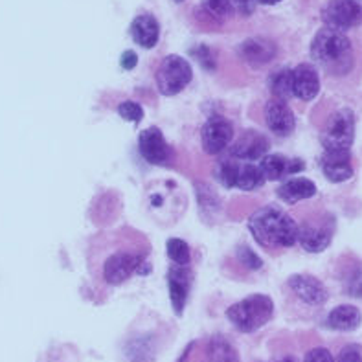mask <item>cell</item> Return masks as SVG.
Listing matches in <instances>:
<instances>
[{
  "instance_id": "4dcf8cb0",
  "label": "cell",
  "mask_w": 362,
  "mask_h": 362,
  "mask_svg": "<svg viewBox=\"0 0 362 362\" xmlns=\"http://www.w3.org/2000/svg\"><path fill=\"white\" fill-rule=\"evenodd\" d=\"M303 362H337L331 355L329 349L326 348H313L311 351H308L305 355V361Z\"/></svg>"
},
{
  "instance_id": "2e32d148",
  "label": "cell",
  "mask_w": 362,
  "mask_h": 362,
  "mask_svg": "<svg viewBox=\"0 0 362 362\" xmlns=\"http://www.w3.org/2000/svg\"><path fill=\"white\" fill-rule=\"evenodd\" d=\"M271 144L257 131H245L241 136L238 138L232 146V156L235 160H245V162H254L269 155Z\"/></svg>"
},
{
  "instance_id": "d4e9b609",
  "label": "cell",
  "mask_w": 362,
  "mask_h": 362,
  "mask_svg": "<svg viewBox=\"0 0 362 362\" xmlns=\"http://www.w3.org/2000/svg\"><path fill=\"white\" fill-rule=\"evenodd\" d=\"M165 250H168V256H170L175 265L186 267L192 262V250H189V245L184 239L171 238L165 245Z\"/></svg>"
},
{
  "instance_id": "5bb4252c",
  "label": "cell",
  "mask_w": 362,
  "mask_h": 362,
  "mask_svg": "<svg viewBox=\"0 0 362 362\" xmlns=\"http://www.w3.org/2000/svg\"><path fill=\"white\" fill-rule=\"evenodd\" d=\"M168 287H170L171 308L177 317H182L192 289V271L182 265L173 267L168 274Z\"/></svg>"
},
{
  "instance_id": "ba28073f",
  "label": "cell",
  "mask_w": 362,
  "mask_h": 362,
  "mask_svg": "<svg viewBox=\"0 0 362 362\" xmlns=\"http://www.w3.org/2000/svg\"><path fill=\"white\" fill-rule=\"evenodd\" d=\"M234 142V125L225 116H210L201 131V144L204 153L219 155Z\"/></svg>"
},
{
  "instance_id": "7a4b0ae2",
  "label": "cell",
  "mask_w": 362,
  "mask_h": 362,
  "mask_svg": "<svg viewBox=\"0 0 362 362\" xmlns=\"http://www.w3.org/2000/svg\"><path fill=\"white\" fill-rule=\"evenodd\" d=\"M311 57L331 76H344L354 69V45L344 32L326 26L313 39Z\"/></svg>"
},
{
  "instance_id": "836d02e7",
  "label": "cell",
  "mask_w": 362,
  "mask_h": 362,
  "mask_svg": "<svg viewBox=\"0 0 362 362\" xmlns=\"http://www.w3.org/2000/svg\"><path fill=\"white\" fill-rule=\"evenodd\" d=\"M193 55L197 57L199 63H201L202 66H206V69L214 70V59H211L210 50H208V48H199V50H193Z\"/></svg>"
},
{
  "instance_id": "8d00e7d4",
  "label": "cell",
  "mask_w": 362,
  "mask_h": 362,
  "mask_svg": "<svg viewBox=\"0 0 362 362\" xmlns=\"http://www.w3.org/2000/svg\"><path fill=\"white\" fill-rule=\"evenodd\" d=\"M257 2H259V4L272 6V4H278V2H281V0H257Z\"/></svg>"
},
{
  "instance_id": "f546056e",
  "label": "cell",
  "mask_w": 362,
  "mask_h": 362,
  "mask_svg": "<svg viewBox=\"0 0 362 362\" xmlns=\"http://www.w3.org/2000/svg\"><path fill=\"white\" fill-rule=\"evenodd\" d=\"M337 362H362V346L348 344L340 349Z\"/></svg>"
},
{
  "instance_id": "d6986e66",
  "label": "cell",
  "mask_w": 362,
  "mask_h": 362,
  "mask_svg": "<svg viewBox=\"0 0 362 362\" xmlns=\"http://www.w3.org/2000/svg\"><path fill=\"white\" fill-rule=\"evenodd\" d=\"M265 180H280L285 175L298 173L303 170L300 158H285L284 155H265L259 162Z\"/></svg>"
},
{
  "instance_id": "4fadbf2b",
  "label": "cell",
  "mask_w": 362,
  "mask_h": 362,
  "mask_svg": "<svg viewBox=\"0 0 362 362\" xmlns=\"http://www.w3.org/2000/svg\"><path fill=\"white\" fill-rule=\"evenodd\" d=\"M322 171L331 182H344L354 177L351 153L349 149H324L322 155Z\"/></svg>"
},
{
  "instance_id": "8fae6325",
  "label": "cell",
  "mask_w": 362,
  "mask_h": 362,
  "mask_svg": "<svg viewBox=\"0 0 362 362\" xmlns=\"http://www.w3.org/2000/svg\"><path fill=\"white\" fill-rule=\"evenodd\" d=\"M289 289L303 303L318 308L327 302V289L318 278L311 274H294L289 278Z\"/></svg>"
},
{
  "instance_id": "74e56055",
  "label": "cell",
  "mask_w": 362,
  "mask_h": 362,
  "mask_svg": "<svg viewBox=\"0 0 362 362\" xmlns=\"http://www.w3.org/2000/svg\"><path fill=\"white\" fill-rule=\"evenodd\" d=\"M175 2H184V0H175Z\"/></svg>"
},
{
  "instance_id": "603a6c76",
  "label": "cell",
  "mask_w": 362,
  "mask_h": 362,
  "mask_svg": "<svg viewBox=\"0 0 362 362\" xmlns=\"http://www.w3.org/2000/svg\"><path fill=\"white\" fill-rule=\"evenodd\" d=\"M263 182H265V177H263V171L259 165L252 164V162L239 164L235 188L243 189V192H252V189L259 188Z\"/></svg>"
},
{
  "instance_id": "ffe728a7",
  "label": "cell",
  "mask_w": 362,
  "mask_h": 362,
  "mask_svg": "<svg viewBox=\"0 0 362 362\" xmlns=\"http://www.w3.org/2000/svg\"><path fill=\"white\" fill-rule=\"evenodd\" d=\"M315 195H317V186L309 179H289L278 188V197L287 204H296Z\"/></svg>"
},
{
  "instance_id": "83f0119b",
  "label": "cell",
  "mask_w": 362,
  "mask_h": 362,
  "mask_svg": "<svg viewBox=\"0 0 362 362\" xmlns=\"http://www.w3.org/2000/svg\"><path fill=\"white\" fill-rule=\"evenodd\" d=\"M118 115L127 122L133 124H140L144 118V109L142 105H138L136 101H124L118 105Z\"/></svg>"
},
{
  "instance_id": "e575fe53",
  "label": "cell",
  "mask_w": 362,
  "mask_h": 362,
  "mask_svg": "<svg viewBox=\"0 0 362 362\" xmlns=\"http://www.w3.org/2000/svg\"><path fill=\"white\" fill-rule=\"evenodd\" d=\"M349 293L354 296H362V271H358L354 280L349 281Z\"/></svg>"
},
{
  "instance_id": "d590c367",
  "label": "cell",
  "mask_w": 362,
  "mask_h": 362,
  "mask_svg": "<svg viewBox=\"0 0 362 362\" xmlns=\"http://www.w3.org/2000/svg\"><path fill=\"white\" fill-rule=\"evenodd\" d=\"M274 362H300V361L296 357H284V358H278V361Z\"/></svg>"
},
{
  "instance_id": "7402d4cb",
  "label": "cell",
  "mask_w": 362,
  "mask_h": 362,
  "mask_svg": "<svg viewBox=\"0 0 362 362\" xmlns=\"http://www.w3.org/2000/svg\"><path fill=\"white\" fill-rule=\"evenodd\" d=\"M208 362H239L238 349L226 337L216 335L208 344Z\"/></svg>"
},
{
  "instance_id": "277c9868",
  "label": "cell",
  "mask_w": 362,
  "mask_h": 362,
  "mask_svg": "<svg viewBox=\"0 0 362 362\" xmlns=\"http://www.w3.org/2000/svg\"><path fill=\"white\" fill-rule=\"evenodd\" d=\"M193 78V70L189 61L180 55H165L156 69L155 79L158 92L164 96H175L180 94L188 87Z\"/></svg>"
},
{
  "instance_id": "484cf974",
  "label": "cell",
  "mask_w": 362,
  "mask_h": 362,
  "mask_svg": "<svg viewBox=\"0 0 362 362\" xmlns=\"http://www.w3.org/2000/svg\"><path fill=\"white\" fill-rule=\"evenodd\" d=\"M202 9L214 21H228V18H232L235 15L232 0H202Z\"/></svg>"
},
{
  "instance_id": "52a82bcc",
  "label": "cell",
  "mask_w": 362,
  "mask_h": 362,
  "mask_svg": "<svg viewBox=\"0 0 362 362\" xmlns=\"http://www.w3.org/2000/svg\"><path fill=\"white\" fill-rule=\"evenodd\" d=\"M322 21L327 28L348 32L362 24V0H329L322 9Z\"/></svg>"
},
{
  "instance_id": "ac0fdd59",
  "label": "cell",
  "mask_w": 362,
  "mask_h": 362,
  "mask_svg": "<svg viewBox=\"0 0 362 362\" xmlns=\"http://www.w3.org/2000/svg\"><path fill=\"white\" fill-rule=\"evenodd\" d=\"M131 35H133L134 42L146 50L155 48L160 39V26H158L155 15L142 13L134 17V21L131 23Z\"/></svg>"
},
{
  "instance_id": "cb8c5ba5",
  "label": "cell",
  "mask_w": 362,
  "mask_h": 362,
  "mask_svg": "<svg viewBox=\"0 0 362 362\" xmlns=\"http://www.w3.org/2000/svg\"><path fill=\"white\" fill-rule=\"evenodd\" d=\"M269 87L271 92L274 94V98H280V100H289L294 98L293 94V69H280L276 70L274 74L269 79Z\"/></svg>"
},
{
  "instance_id": "1f68e13d",
  "label": "cell",
  "mask_w": 362,
  "mask_h": 362,
  "mask_svg": "<svg viewBox=\"0 0 362 362\" xmlns=\"http://www.w3.org/2000/svg\"><path fill=\"white\" fill-rule=\"evenodd\" d=\"M257 4H259L257 0H232V6H234L235 13L243 15V17L252 15Z\"/></svg>"
},
{
  "instance_id": "9a60e30c",
  "label": "cell",
  "mask_w": 362,
  "mask_h": 362,
  "mask_svg": "<svg viewBox=\"0 0 362 362\" xmlns=\"http://www.w3.org/2000/svg\"><path fill=\"white\" fill-rule=\"evenodd\" d=\"M320 92V76L315 64L300 63L293 69V94L302 101H311Z\"/></svg>"
},
{
  "instance_id": "44dd1931",
  "label": "cell",
  "mask_w": 362,
  "mask_h": 362,
  "mask_svg": "<svg viewBox=\"0 0 362 362\" xmlns=\"http://www.w3.org/2000/svg\"><path fill=\"white\" fill-rule=\"evenodd\" d=\"M362 322V315L355 305H339L327 315V327L335 331H355Z\"/></svg>"
},
{
  "instance_id": "30bf717a",
  "label": "cell",
  "mask_w": 362,
  "mask_h": 362,
  "mask_svg": "<svg viewBox=\"0 0 362 362\" xmlns=\"http://www.w3.org/2000/svg\"><path fill=\"white\" fill-rule=\"evenodd\" d=\"M265 122L267 127L271 129L276 136L287 138L294 131L296 125V116L293 109L287 105V101L280 98H272L265 105Z\"/></svg>"
},
{
  "instance_id": "d6a6232c",
  "label": "cell",
  "mask_w": 362,
  "mask_h": 362,
  "mask_svg": "<svg viewBox=\"0 0 362 362\" xmlns=\"http://www.w3.org/2000/svg\"><path fill=\"white\" fill-rule=\"evenodd\" d=\"M119 64H122V69H124V70H133L134 66L138 64V55L134 54L133 50H125L124 54H122Z\"/></svg>"
},
{
  "instance_id": "5b68a950",
  "label": "cell",
  "mask_w": 362,
  "mask_h": 362,
  "mask_svg": "<svg viewBox=\"0 0 362 362\" xmlns=\"http://www.w3.org/2000/svg\"><path fill=\"white\" fill-rule=\"evenodd\" d=\"M103 280L109 285H119L127 281L134 272L138 274H147L149 265H146V256L142 250H118L110 254L105 259L103 267Z\"/></svg>"
},
{
  "instance_id": "6da1fadb",
  "label": "cell",
  "mask_w": 362,
  "mask_h": 362,
  "mask_svg": "<svg viewBox=\"0 0 362 362\" xmlns=\"http://www.w3.org/2000/svg\"><path fill=\"white\" fill-rule=\"evenodd\" d=\"M248 230L265 248H291L298 243V223L276 206H265L252 214Z\"/></svg>"
},
{
  "instance_id": "f1b7e54d",
  "label": "cell",
  "mask_w": 362,
  "mask_h": 362,
  "mask_svg": "<svg viewBox=\"0 0 362 362\" xmlns=\"http://www.w3.org/2000/svg\"><path fill=\"white\" fill-rule=\"evenodd\" d=\"M238 259L241 262V265H243L245 269H248V271H259L263 267V262L259 259V256L254 252L252 248L245 247V245L238 248Z\"/></svg>"
},
{
  "instance_id": "4316f807",
  "label": "cell",
  "mask_w": 362,
  "mask_h": 362,
  "mask_svg": "<svg viewBox=\"0 0 362 362\" xmlns=\"http://www.w3.org/2000/svg\"><path fill=\"white\" fill-rule=\"evenodd\" d=\"M238 171H239V164L234 160H223L216 165V179L219 180L223 186L226 188H234L235 184H238Z\"/></svg>"
},
{
  "instance_id": "8992f818",
  "label": "cell",
  "mask_w": 362,
  "mask_h": 362,
  "mask_svg": "<svg viewBox=\"0 0 362 362\" xmlns=\"http://www.w3.org/2000/svg\"><path fill=\"white\" fill-rule=\"evenodd\" d=\"M355 138V115L351 109H339L329 116L322 131L324 149H349Z\"/></svg>"
},
{
  "instance_id": "7c38bea8",
  "label": "cell",
  "mask_w": 362,
  "mask_h": 362,
  "mask_svg": "<svg viewBox=\"0 0 362 362\" xmlns=\"http://www.w3.org/2000/svg\"><path fill=\"white\" fill-rule=\"evenodd\" d=\"M331 239H333V223L327 225V223L309 221L298 225V243L308 252H324L331 245Z\"/></svg>"
},
{
  "instance_id": "e0dca14e",
  "label": "cell",
  "mask_w": 362,
  "mask_h": 362,
  "mask_svg": "<svg viewBox=\"0 0 362 362\" xmlns=\"http://www.w3.org/2000/svg\"><path fill=\"white\" fill-rule=\"evenodd\" d=\"M276 48L274 42L267 37H250V39H245L238 48L239 57L245 61V63L252 64V66H262V64L271 63L276 57Z\"/></svg>"
},
{
  "instance_id": "9c48e42d",
  "label": "cell",
  "mask_w": 362,
  "mask_h": 362,
  "mask_svg": "<svg viewBox=\"0 0 362 362\" xmlns=\"http://www.w3.org/2000/svg\"><path fill=\"white\" fill-rule=\"evenodd\" d=\"M138 149H140V155L153 165H164L171 158V147L165 142L160 129L156 127H149L140 133Z\"/></svg>"
},
{
  "instance_id": "3957f363",
  "label": "cell",
  "mask_w": 362,
  "mask_h": 362,
  "mask_svg": "<svg viewBox=\"0 0 362 362\" xmlns=\"http://www.w3.org/2000/svg\"><path fill=\"white\" fill-rule=\"evenodd\" d=\"M274 315V303L267 294H250L226 311L230 324L241 333H254L269 324Z\"/></svg>"
}]
</instances>
